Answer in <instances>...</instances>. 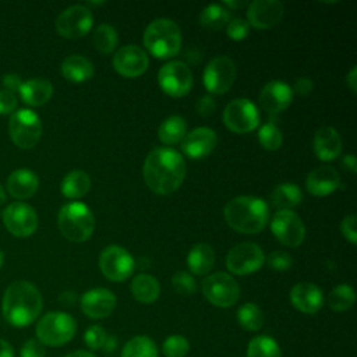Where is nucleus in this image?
I'll return each mask as SVG.
<instances>
[{
	"label": "nucleus",
	"instance_id": "1",
	"mask_svg": "<svg viewBox=\"0 0 357 357\" xmlns=\"http://www.w3.org/2000/svg\"><path fill=\"white\" fill-rule=\"evenodd\" d=\"M142 176L151 191L167 195L181 185L185 177V162L172 148H155L144 162Z\"/></svg>",
	"mask_w": 357,
	"mask_h": 357
},
{
	"label": "nucleus",
	"instance_id": "2",
	"mask_svg": "<svg viewBox=\"0 0 357 357\" xmlns=\"http://www.w3.org/2000/svg\"><path fill=\"white\" fill-rule=\"evenodd\" d=\"M42 305V294L38 287L31 282L17 280L4 291L1 312L10 325L24 328L36 321Z\"/></svg>",
	"mask_w": 357,
	"mask_h": 357
},
{
	"label": "nucleus",
	"instance_id": "3",
	"mask_svg": "<svg viewBox=\"0 0 357 357\" xmlns=\"http://www.w3.org/2000/svg\"><path fill=\"white\" fill-rule=\"evenodd\" d=\"M223 215L231 229L245 234L261 231L269 218L266 202L251 195H240L230 199L225 205Z\"/></svg>",
	"mask_w": 357,
	"mask_h": 357
},
{
	"label": "nucleus",
	"instance_id": "4",
	"mask_svg": "<svg viewBox=\"0 0 357 357\" xmlns=\"http://www.w3.org/2000/svg\"><path fill=\"white\" fill-rule=\"evenodd\" d=\"M142 42L152 56L170 59L180 50L181 32L173 20L158 18L145 28Z\"/></svg>",
	"mask_w": 357,
	"mask_h": 357
},
{
	"label": "nucleus",
	"instance_id": "5",
	"mask_svg": "<svg viewBox=\"0 0 357 357\" xmlns=\"http://www.w3.org/2000/svg\"><path fill=\"white\" fill-rule=\"evenodd\" d=\"M57 225L61 234L74 243L86 241L95 229V219L91 209L82 202H70L61 206Z\"/></svg>",
	"mask_w": 357,
	"mask_h": 357
},
{
	"label": "nucleus",
	"instance_id": "6",
	"mask_svg": "<svg viewBox=\"0 0 357 357\" xmlns=\"http://www.w3.org/2000/svg\"><path fill=\"white\" fill-rule=\"evenodd\" d=\"M77 331L75 319L61 311L45 314L36 324V339L45 346H63L68 343Z\"/></svg>",
	"mask_w": 357,
	"mask_h": 357
},
{
	"label": "nucleus",
	"instance_id": "7",
	"mask_svg": "<svg viewBox=\"0 0 357 357\" xmlns=\"http://www.w3.org/2000/svg\"><path fill=\"white\" fill-rule=\"evenodd\" d=\"M8 131L13 142L28 149L38 144L42 135V123L39 116L31 109H21L11 114L8 121Z\"/></svg>",
	"mask_w": 357,
	"mask_h": 357
},
{
	"label": "nucleus",
	"instance_id": "8",
	"mask_svg": "<svg viewBox=\"0 0 357 357\" xmlns=\"http://www.w3.org/2000/svg\"><path fill=\"white\" fill-rule=\"evenodd\" d=\"M202 294L205 298L222 308L231 307L240 297L238 283L225 272H215L202 280Z\"/></svg>",
	"mask_w": 357,
	"mask_h": 357
},
{
	"label": "nucleus",
	"instance_id": "9",
	"mask_svg": "<svg viewBox=\"0 0 357 357\" xmlns=\"http://www.w3.org/2000/svg\"><path fill=\"white\" fill-rule=\"evenodd\" d=\"M223 123L230 131L244 134L257 128L259 114L255 105L250 99L238 98L229 102L225 107Z\"/></svg>",
	"mask_w": 357,
	"mask_h": 357
},
{
	"label": "nucleus",
	"instance_id": "10",
	"mask_svg": "<svg viewBox=\"0 0 357 357\" xmlns=\"http://www.w3.org/2000/svg\"><path fill=\"white\" fill-rule=\"evenodd\" d=\"M158 82L162 91L169 96L181 98L191 91L192 73L183 61H169L159 70Z\"/></svg>",
	"mask_w": 357,
	"mask_h": 357
},
{
	"label": "nucleus",
	"instance_id": "11",
	"mask_svg": "<svg viewBox=\"0 0 357 357\" xmlns=\"http://www.w3.org/2000/svg\"><path fill=\"white\" fill-rule=\"evenodd\" d=\"M99 268L106 279L123 282L132 273L134 259L123 247L107 245L99 255Z\"/></svg>",
	"mask_w": 357,
	"mask_h": 357
},
{
	"label": "nucleus",
	"instance_id": "12",
	"mask_svg": "<svg viewBox=\"0 0 357 357\" xmlns=\"http://www.w3.org/2000/svg\"><path fill=\"white\" fill-rule=\"evenodd\" d=\"M264 262L265 255L262 248L248 241L234 245L226 257V266L234 275H250L261 269Z\"/></svg>",
	"mask_w": 357,
	"mask_h": 357
},
{
	"label": "nucleus",
	"instance_id": "13",
	"mask_svg": "<svg viewBox=\"0 0 357 357\" xmlns=\"http://www.w3.org/2000/svg\"><path fill=\"white\" fill-rule=\"evenodd\" d=\"M236 79V64L227 56L212 59L204 70V85L212 93L227 92Z\"/></svg>",
	"mask_w": 357,
	"mask_h": 357
},
{
	"label": "nucleus",
	"instance_id": "14",
	"mask_svg": "<svg viewBox=\"0 0 357 357\" xmlns=\"http://www.w3.org/2000/svg\"><path fill=\"white\" fill-rule=\"evenodd\" d=\"M3 223L13 236L28 237L38 227V215L31 205L13 202L3 211Z\"/></svg>",
	"mask_w": 357,
	"mask_h": 357
},
{
	"label": "nucleus",
	"instance_id": "15",
	"mask_svg": "<svg viewBox=\"0 0 357 357\" xmlns=\"http://www.w3.org/2000/svg\"><path fill=\"white\" fill-rule=\"evenodd\" d=\"M271 230L276 240L287 247H298L305 236L303 220L291 211H278L271 222Z\"/></svg>",
	"mask_w": 357,
	"mask_h": 357
},
{
	"label": "nucleus",
	"instance_id": "16",
	"mask_svg": "<svg viewBox=\"0 0 357 357\" xmlns=\"http://www.w3.org/2000/svg\"><path fill=\"white\" fill-rule=\"evenodd\" d=\"M93 17L88 7L77 4L64 10L56 20L57 32L68 39L84 36L92 28Z\"/></svg>",
	"mask_w": 357,
	"mask_h": 357
},
{
	"label": "nucleus",
	"instance_id": "17",
	"mask_svg": "<svg viewBox=\"0 0 357 357\" xmlns=\"http://www.w3.org/2000/svg\"><path fill=\"white\" fill-rule=\"evenodd\" d=\"M148 56L144 49L137 45H127L120 47L113 56L114 70L127 78L142 75L148 68Z\"/></svg>",
	"mask_w": 357,
	"mask_h": 357
},
{
	"label": "nucleus",
	"instance_id": "18",
	"mask_svg": "<svg viewBox=\"0 0 357 357\" xmlns=\"http://www.w3.org/2000/svg\"><path fill=\"white\" fill-rule=\"evenodd\" d=\"M283 10L278 0H255L247 8V22L258 29L272 28L282 20Z\"/></svg>",
	"mask_w": 357,
	"mask_h": 357
},
{
	"label": "nucleus",
	"instance_id": "19",
	"mask_svg": "<svg viewBox=\"0 0 357 357\" xmlns=\"http://www.w3.org/2000/svg\"><path fill=\"white\" fill-rule=\"evenodd\" d=\"M79 304L82 312L88 318L102 319L113 312L116 307V296L105 287H96L84 293Z\"/></svg>",
	"mask_w": 357,
	"mask_h": 357
},
{
	"label": "nucleus",
	"instance_id": "20",
	"mask_svg": "<svg viewBox=\"0 0 357 357\" xmlns=\"http://www.w3.org/2000/svg\"><path fill=\"white\" fill-rule=\"evenodd\" d=\"M216 144L218 137L212 128L198 127L184 135L181 139V151L191 159H202L215 149Z\"/></svg>",
	"mask_w": 357,
	"mask_h": 357
},
{
	"label": "nucleus",
	"instance_id": "21",
	"mask_svg": "<svg viewBox=\"0 0 357 357\" xmlns=\"http://www.w3.org/2000/svg\"><path fill=\"white\" fill-rule=\"evenodd\" d=\"M293 99L291 88L282 81H269L259 92V103L271 114L286 110Z\"/></svg>",
	"mask_w": 357,
	"mask_h": 357
},
{
	"label": "nucleus",
	"instance_id": "22",
	"mask_svg": "<svg viewBox=\"0 0 357 357\" xmlns=\"http://www.w3.org/2000/svg\"><path fill=\"white\" fill-rule=\"evenodd\" d=\"M290 301L296 310L304 314H315L324 305V294L317 284L300 282L291 287Z\"/></svg>",
	"mask_w": 357,
	"mask_h": 357
},
{
	"label": "nucleus",
	"instance_id": "23",
	"mask_svg": "<svg viewBox=\"0 0 357 357\" xmlns=\"http://www.w3.org/2000/svg\"><path fill=\"white\" fill-rule=\"evenodd\" d=\"M340 185V176L332 166H318L312 169L307 178L305 187L310 194L317 197H325L336 191Z\"/></svg>",
	"mask_w": 357,
	"mask_h": 357
},
{
	"label": "nucleus",
	"instance_id": "24",
	"mask_svg": "<svg viewBox=\"0 0 357 357\" xmlns=\"http://www.w3.org/2000/svg\"><path fill=\"white\" fill-rule=\"evenodd\" d=\"M312 148L319 160H335L342 152V139L339 132L333 127H321L317 130Z\"/></svg>",
	"mask_w": 357,
	"mask_h": 357
},
{
	"label": "nucleus",
	"instance_id": "25",
	"mask_svg": "<svg viewBox=\"0 0 357 357\" xmlns=\"http://www.w3.org/2000/svg\"><path fill=\"white\" fill-rule=\"evenodd\" d=\"M39 185L38 176L28 169L14 170L7 178V190L17 199L32 197Z\"/></svg>",
	"mask_w": 357,
	"mask_h": 357
},
{
	"label": "nucleus",
	"instance_id": "26",
	"mask_svg": "<svg viewBox=\"0 0 357 357\" xmlns=\"http://www.w3.org/2000/svg\"><path fill=\"white\" fill-rule=\"evenodd\" d=\"M18 92L26 105L40 106L52 98L53 85L45 78H32L22 82Z\"/></svg>",
	"mask_w": 357,
	"mask_h": 357
},
{
	"label": "nucleus",
	"instance_id": "27",
	"mask_svg": "<svg viewBox=\"0 0 357 357\" xmlns=\"http://www.w3.org/2000/svg\"><path fill=\"white\" fill-rule=\"evenodd\" d=\"M61 74L71 82H85L92 78L93 66L86 57L81 54H71L63 60Z\"/></svg>",
	"mask_w": 357,
	"mask_h": 357
},
{
	"label": "nucleus",
	"instance_id": "28",
	"mask_svg": "<svg viewBox=\"0 0 357 357\" xmlns=\"http://www.w3.org/2000/svg\"><path fill=\"white\" fill-rule=\"evenodd\" d=\"M215 262V251L206 243L194 244L187 255V265L194 275H206Z\"/></svg>",
	"mask_w": 357,
	"mask_h": 357
},
{
	"label": "nucleus",
	"instance_id": "29",
	"mask_svg": "<svg viewBox=\"0 0 357 357\" xmlns=\"http://www.w3.org/2000/svg\"><path fill=\"white\" fill-rule=\"evenodd\" d=\"M130 289L132 297L144 304H151L156 301L160 294V284L158 279L148 273H139L134 276Z\"/></svg>",
	"mask_w": 357,
	"mask_h": 357
},
{
	"label": "nucleus",
	"instance_id": "30",
	"mask_svg": "<svg viewBox=\"0 0 357 357\" xmlns=\"http://www.w3.org/2000/svg\"><path fill=\"white\" fill-rule=\"evenodd\" d=\"M271 201L279 211H290L303 201V194L296 184L283 183L273 188Z\"/></svg>",
	"mask_w": 357,
	"mask_h": 357
},
{
	"label": "nucleus",
	"instance_id": "31",
	"mask_svg": "<svg viewBox=\"0 0 357 357\" xmlns=\"http://www.w3.org/2000/svg\"><path fill=\"white\" fill-rule=\"evenodd\" d=\"M91 188V177L82 170H73L61 181V192L64 197L75 199L84 197Z\"/></svg>",
	"mask_w": 357,
	"mask_h": 357
},
{
	"label": "nucleus",
	"instance_id": "32",
	"mask_svg": "<svg viewBox=\"0 0 357 357\" xmlns=\"http://www.w3.org/2000/svg\"><path fill=\"white\" fill-rule=\"evenodd\" d=\"M185 134L187 124L181 116H170L165 119L158 128L159 139L166 145H174L177 142H181Z\"/></svg>",
	"mask_w": 357,
	"mask_h": 357
},
{
	"label": "nucleus",
	"instance_id": "33",
	"mask_svg": "<svg viewBox=\"0 0 357 357\" xmlns=\"http://www.w3.org/2000/svg\"><path fill=\"white\" fill-rule=\"evenodd\" d=\"M121 357H158V347L149 336L138 335L124 344Z\"/></svg>",
	"mask_w": 357,
	"mask_h": 357
},
{
	"label": "nucleus",
	"instance_id": "34",
	"mask_svg": "<svg viewBox=\"0 0 357 357\" xmlns=\"http://www.w3.org/2000/svg\"><path fill=\"white\" fill-rule=\"evenodd\" d=\"M230 18L229 8L222 4H209L199 14V24L209 31H219L227 25Z\"/></svg>",
	"mask_w": 357,
	"mask_h": 357
},
{
	"label": "nucleus",
	"instance_id": "35",
	"mask_svg": "<svg viewBox=\"0 0 357 357\" xmlns=\"http://www.w3.org/2000/svg\"><path fill=\"white\" fill-rule=\"evenodd\" d=\"M247 357H282V350L273 337L259 335L250 340Z\"/></svg>",
	"mask_w": 357,
	"mask_h": 357
},
{
	"label": "nucleus",
	"instance_id": "36",
	"mask_svg": "<svg viewBox=\"0 0 357 357\" xmlns=\"http://www.w3.org/2000/svg\"><path fill=\"white\" fill-rule=\"evenodd\" d=\"M237 321L243 329L255 332L262 328L265 315L257 304L245 303L237 310Z\"/></svg>",
	"mask_w": 357,
	"mask_h": 357
},
{
	"label": "nucleus",
	"instance_id": "37",
	"mask_svg": "<svg viewBox=\"0 0 357 357\" xmlns=\"http://www.w3.org/2000/svg\"><path fill=\"white\" fill-rule=\"evenodd\" d=\"M356 301L354 289L349 284H339L332 289L328 296V305L332 311L343 312L353 307Z\"/></svg>",
	"mask_w": 357,
	"mask_h": 357
},
{
	"label": "nucleus",
	"instance_id": "38",
	"mask_svg": "<svg viewBox=\"0 0 357 357\" xmlns=\"http://www.w3.org/2000/svg\"><path fill=\"white\" fill-rule=\"evenodd\" d=\"M93 45L102 54H109L116 49L117 32L109 24H100L93 33Z\"/></svg>",
	"mask_w": 357,
	"mask_h": 357
},
{
	"label": "nucleus",
	"instance_id": "39",
	"mask_svg": "<svg viewBox=\"0 0 357 357\" xmlns=\"http://www.w3.org/2000/svg\"><path fill=\"white\" fill-rule=\"evenodd\" d=\"M258 139L264 149L266 151H276L282 145V131L273 124L266 123L258 131Z\"/></svg>",
	"mask_w": 357,
	"mask_h": 357
},
{
	"label": "nucleus",
	"instance_id": "40",
	"mask_svg": "<svg viewBox=\"0 0 357 357\" xmlns=\"http://www.w3.org/2000/svg\"><path fill=\"white\" fill-rule=\"evenodd\" d=\"M190 350V343L183 335H172L165 339L162 351L166 357H184Z\"/></svg>",
	"mask_w": 357,
	"mask_h": 357
},
{
	"label": "nucleus",
	"instance_id": "41",
	"mask_svg": "<svg viewBox=\"0 0 357 357\" xmlns=\"http://www.w3.org/2000/svg\"><path fill=\"white\" fill-rule=\"evenodd\" d=\"M172 286L181 296H192L197 291L195 279L185 271H178L172 278Z\"/></svg>",
	"mask_w": 357,
	"mask_h": 357
},
{
	"label": "nucleus",
	"instance_id": "42",
	"mask_svg": "<svg viewBox=\"0 0 357 357\" xmlns=\"http://www.w3.org/2000/svg\"><path fill=\"white\" fill-rule=\"evenodd\" d=\"M106 332L100 325H92L85 331L84 335V340L85 344L91 349V350H98L100 347H103L105 340H106Z\"/></svg>",
	"mask_w": 357,
	"mask_h": 357
},
{
	"label": "nucleus",
	"instance_id": "43",
	"mask_svg": "<svg viewBox=\"0 0 357 357\" xmlns=\"http://www.w3.org/2000/svg\"><path fill=\"white\" fill-rule=\"evenodd\" d=\"M227 36L233 40H243L250 32V25L243 18H233L226 25Z\"/></svg>",
	"mask_w": 357,
	"mask_h": 357
},
{
	"label": "nucleus",
	"instance_id": "44",
	"mask_svg": "<svg viewBox=\"0 0 357 357\" xmlns=\"http://www.w3.org/2000/svg\"><path fill=\"white\" fill-rule=\"evenodd\" d=\"M266 261H268V265L271 266V269L278 271V272L287 271L293 265L291 255L284 252V251H273V252H271L268 255Z\"/></svg>",
	"mask_w": 357,
	"mask_h": 357
},
{
	"label": "nucleus",
	"instance_id": "45",
	"mask_svg": "<svg viewBox=\"0 0 357 357\" xmlns=\"http://www.w3.org/2000/svg\"><path fill=\"white\" fill-rule=\"evenodd\" d=\"M20 357H46L45 344L38 339H28L20 350Z\"/></svg>",
	"mask_w": 357,
	"mask_h": 357
},
{
	"label": "nucleus",
	"instance_id": "46",
	"mask_svg": "<svg viewBox=\"0 0 357 357\" xmlns=\"http://www.w3.org/2000/svg\"><path fill=\"white\" fill-rule=\"evenodd\" d=\"M356 216L354 215H347L342 223H340V230L342 234L351 243L356 244L357 243V230H356Z\"/></svg>",
	"mask_w": 357,
	"mask_h": 357
},
{
	"label": "nucleus",
	"instance_id": "47",
	"mask_svg": "<svg viewBox=\"0 0 357 357\" xmlns=\"http://www.w3.org/2000/svg\"><path fill=\"white\" fill-rule=\"evenodd\" d=\"M17 107V98L14 93L1 89L0 91V114L13 113Z\"/></svg>",
	"mask_w": 357,
	"mask_h": 357
},
{
	"label": "nucleus",
	"instance_id": "48",
	"mask_svg": "<svg viewBox=\"0 0 357 357\" xmlns=\"http://www.w3.org/2000/svg\"><path fill=\"white\" fill-rule=\"evenodd\" d=\"M215 109H216V103H215L213 98H211L208 95L199 98L197 102V110L202 117H209L211 114H213Z\"/></svg>",
	"mask_w": 357,
	"mask_h": 357
},
{
	"label": "nucleus",
	"instance_id": "49",
	"mask_svg": "<svg viewBox=\"0 0 357 357\" xmlns=\"http://www.w3.org/2000/svg\"><path fill=\"white\" fill-rule=\"evenodd\" d=\"M312 88H314L312 81H311L308 77H301V78H298V79L296 81V84H294V86H293L291 91L296 92L297 95L305 96V95H308V93L312 91Z\"/></svg>",
	"mask_w": 357,
	"mask_h": 357
},
{
	"label": "nucleus",
	"instance_id": "50",
	"mask_svg": "<svg viewBox=\"0 0 357 357\" xmlns=\"http://www.w3.org/2000/svg\"><path fill=\"white\" fill-rule=\"evenodd\" d=\"M3 85L6 86V91L14 93L15 91H20L22 81H21V77L17 74H7L3 77Z\"/></svg>",
	"mask_w": 357,
	"mask_h": 357
},
{
	"label": "nucleus",
	"instance_id": "51",
	"mask_svg": "<svg viewBox=\"0 0 357 357\" xmlns=\"http://www.w3.org/2000/svg\"><path fill=\"white\" fill-rule=\"evenodd\" d=\"M346 85L349 86V89L354 93L356 88H357V68L353 67L349 73V75L346 77Z\"/></svg>",
	"mask_w": 357,
	"mask_h": 357
},
{
	"label": "nucleus",
	"instance_id": "52",
	"mask_svg": "<svg viewBox=\"0 0 357 357\" xmlns=\"http://www.w3.org/2000/svg\"><path fill=\"white\" fill-rule=\"evenodd\" d=\"M0 357H14L13 346L4 339H0Z\"/></svg>",
	"mask_w": 357,
	"mask_h": 357
},
{
	"label": "nucleus",
	"instance_id": "53",
	"mask_svg": "<svg viewBox=\"0 0 357 357\" xmlns=\"http://www.w3.org/2000/svg\"><path fill=\"white\" fill-rule=\"evenodd\" d=\"M343 165H344V167L346 169H349L351 173H356V166H357V162H356V156L353 155V153H349V155H346L344 158H343Z\"/></svg>",
	"mask_w": 357,
	"mask_h": 357
},
{
	"label": "nucleus",
	"instance_id": "54",
	"mask_svg": "<svg viewBox=\"0 0 357 357\" xmlns=\"http://www.w3.org/2000/svg\"><path fill=\"white\" fill-rule=\"evenodd\" d=\"M116 344H117V340H116L114 336H106L103 349H105L106 351H110V350H114V349H116Z\"/></svg>",
	"mask_w": 357,
	"mask_h": 357
},
{
	"label": "nucleus",
	"instance_id": "55",
	"mask_svg": "<svg viewBox=\"0 0 357 357\" xmlns=\"http://www.w3.org/2000/svg\"><path fill=\"white\" fill-rule=\"evenodd\" d=\"M64 357H96V356L91 351H86V350H75V351H71V353L66 354Z\"/></svg>",
	"mask_w": 357,
	"mask_h": 357
},
{
	"label": "nucleus",
	"instance_id": "56",
	"mask_svg": "<svg viewBox=\"0 0 357 357\" xmlns=\"http://www.w3.org/2000/svg\"><path fill=\"white\" fill-rule=\"evenodd\" d=\"M223 7H231V8H240L244 6V3H240V1H225L222 4Z\"/></svg>",
	"mask_w": 357,
	"mask_h": 357
},
{
	"label": "nucleus",
	"instance_id": "57",
	"mask_svg": "<svg viewBox=\"0 0 357 357\" xmlns=\"http://www.w3.org/2000/svg\"><path fill=\"white\" fill-rule=\"evenodd\" d=\"M4 201H6V192H4V188L0 185V205L4 204Z\"/></svg>",
	"mask_w": 357,
	"mask_h": 357
},
{
	"label": "nucleus",
	"instance_id": "58",
	"mask_svg": "<svg viewBox=\"0 0 357 357\" xmlns=\"http://www.w3.org/2000/svg\"><path fill=\"white\" fill-rule=\"evenodd\" d=\"M3 261H4V255H3V252L0 251V268L3 266Z\"/></svg>",
	"mask_w": 357,
	"mask_h": 357
}]
</instances>
